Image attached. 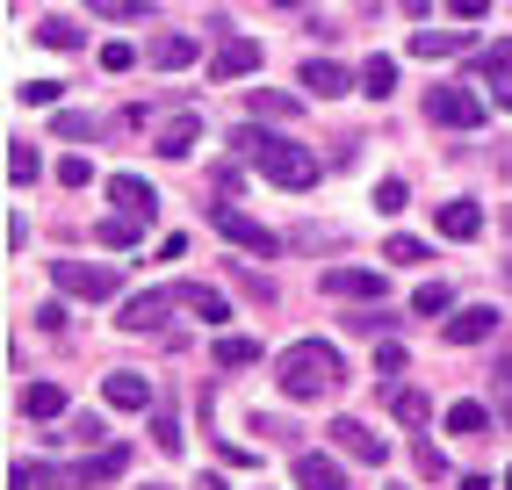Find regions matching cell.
I'll use <instances>...</instances> for the list:
<instances>
[{"label": "cell", "instance_id": "obj_1", "mask_svg": "<svg viewBox=\"0 0 512 490\" xmlns=\"http://www.w3.org/2000/svg\"><path fill=\"white\" fill-rule=\"evenodd\" d=\"M275 382H282V397H296V404H325V397L347 390V361H339L332 339H296V346H282Z\"/></svg>", "mask_w": 512, "mask_h": 490}, {"label": "cell", "instance_id": "obj_2", "mask_svg": "<svg viewBox=\"0 0 512 490\" xmlns=\"http://www.w3.org/2000/svg\"><path fill=\"white\" fill-rule=\"evenodd\" d=\"M253 166H260V181H275V188H289V195L318 188V159L303 152V145H289V137H267V130H260V152H253Z\"/></svg>", "mask_w": 512, "mask_h": 490}, {"label": "cell", "instance_id": "obj_3", "mask_svg": "<svg viewBox=\"0 0 512 490\" xmlns=\"http://www.w3.org/2000/svg\"><path fill=\"white\" fill-rule=\"evenodd\" d=\"M51 282L65 296H80V303H109L123 289V274L116 267H101V260H51Z\"/></svg>", "mask_w": 512, "mask_h": 490}, {"label": "cell", "instance_id": "obj_4", "mask_svg": "<svg viewBox=\"0 0 512 490\" xmlns=\"http://www.w3.org/2000/svg\"><path fill=\"white\" fill-rule=\"evenodd\" d=\"M210 224H217V238L246 245V253H260V260H275V253H282V238L267 231L260 217H246V209H238V202H210Z\"/></svg>", "mask_w": 512, "mask_h": 490}, {"label": "cell", "instance_id": "obj_5", "mask_svg": "<svg viewBox=\"0 0 512 490\" xmlns=\"http://www.w3.org/2000/svg\"><path fill=\"white\" fill-rule=\"evenodd\" d=\"M426 116L448 123V130H476V123H484V101H476L469 87H433L426 94Z\"/></svg>", "mask_w": 512, "mask_h": 490}, {"label": "cell", "instance_id": "obj_6", "mask_svg": "<svg viewBox=\"0 0 512 490\" xmlns=\"http://www.w3.org/2000/svg\"><path fill=\"white\" fill-rule=\"evenodd\" d=\"M390 289L383 267H325V296H347V303H375Z\"/></svg>", "mask_w": 512, "mask_h": 490}, {"label": "cell", "instance_id": "obj_7", "mask_svg": "<svg viewBox=\"0 0 512 490\" xmlns=\"http://www.w3.org/2000/svg\"><path fill=\"white\" fill-rule=\"evenodd\" d=\"M246 73H260V44H253V37H224V44L210 51V80L224 87V80H246Z\"/></svg>", "mask_w": 512, "mask_h": 490}, {"label": "cell", "instance_id": "obj_8", "mask_svg": "<svg viewBox=\"0 0 512 490\" xmlns=\"http://www.w3.org/2000/svg\"><path fill=\"white\" fill-rule=\"evenodd\" d=\"M332 440L347 447L354 462H368V469H375V462H390V440L375 433V426H361V418H332Z\"/></svg>", "mask_w": 512, "mask_h": 490}, {"label": "cell", "instance_id": "obj_9", "mask_svg": "<svg viewBox=\"0 0 512 490\" xmlns=\"http://www.w3.org/2000/svg\"><path fill=\"white\" fill-rule=\"evenodd\" d=\"M440 325H448V346H484L498 332V310L491 303H469V310H455V318H440Z\"/></svg>", "mask_w": 512, "mask_h": 490}, {"label": "cell", "instance_id": "obj_10", "mask_svg": "<svg viewBox=\"0 0 512 490\" xmlns=\"http://www.w3.org/2000/svg\"><path fill=\"white\" fill-rule=\"evenodd\" d=\"M109 202L123 209V217H138V224H152V217H159V202H152V188L138 181V173H116V181H109Z\"/></svg>", "mask_w": 512, "mask_h": 490}, {"label": "cell", "instance_id": "obj_11", "mask_svg": "<svg viewBox=\"0 0 512 490\" xmlns=\"http://www.w3.org/2000/svg\"><path fill=\"white\" fill-rule=\"evenodd\" d=\"M303 87H311L318 101H339V94H354V73L339 58H311V65H303Z\"/></svg>", "mask_w": 512, "mask_h": 490}, {"label": "cell", "instance_id": "obj_12", "mask_svg": "<svg viewBox=\"0 0 512 490\" xmlns=\"http://www.w3.org/2000/svg\"><path fill=\"white\" fill-rule=\"evenodd\" d=\"M166 310H174V296H166V289H145V296H130L123 303V332H159V318H166Z\"/></svg>", "mask_w": 512, "mask_h": 490}, {"label": "cell", "instance_id": "obj_13", "mask_svg": "<svg viewBox=\"0 0 512 490\" xmlns=\"http://www.w3.org/2000/svg\"><path fill=\"white\" fill-rule=\"evenodd\" d=\"M296 490H354L332 454H296Z\"/></svg>", "mask_w": 512, "mask_h": 490}, {"label": "cell", "instance_id": "obj_14", "mask_svg": "<svg viewBox=\"0 0 512 490\" xmlns=\"http://www.w3.org/2000/svg\"><path fill=\"white\" fill-rule=\"evenodd\" d=\"M433 224H440V238H462L469 245V238H484V209H476V202H440Z\"/></svg>", "mask_w": 512, "mask_h": 490}, {"label": "cell", "instance_id": "obj_15", "mask_svg": "<svg viewBox=\"0 0 512 490\" xmlns=\"http://www.w3.org/2000/svg\"><path fill=\"white\" fill-rule=\"evenodd\" d=\"M101 397H109L116 411H152V382L123 368V375H109V382H101Z\"/></svg>", "mask_w": 512, "mask_h": 490}, {"label": "cell", "instance_id": "obj_16", "mask_svg": "<svg viewBox=\"0 0 512 490\" xmlns=\"http://www.w3.org/2000/svg\"><path fill=\"white\" fill-rule=\"evenodd\" d=\"M174 303H181V310H195V318H210V325H224V318H231V303H224L210 282H181V289H174Z\"/></svg>", "mask_w": 512, "mask_h": 490}, {"label": "cell", "instance_id": "obj_17", "mask_svg": "<svg viewBox=\"0 0 512 490\" xmlns=\"http://www.w3.org/2000/svg\"><path fill=\"white\" fill-rule=\"evenodd\" d=\"M123 462H130L123 447H101L94 462H80V469H65V476H73V483H116V476H123Z\"/></svg>", "mask_w": 512, "mask_h": 490}, {"label": "cell", "instance_id": "obj_18", "mask_svg": "<svg viewBox=\"0 0 512 490\" xmlns=\"http://www.w3.org/2000/svg\"><path fill=\"white\" fill-rule=\"evenodd\" d=\"M412 51L419 58H455V51H469V37H462V29H419Z\"/></svg>", "mask_w": 512, "mask_h": 490}, {"label": "cell", "instance_id": "obj_19", "mask_svg": "<svg viewBox=\"0 0 512 490\" xmlns=\"http://www.w3.org/2000/svg\"><path fill=\"white\" fill-rule=\"evenodd\" d=\"M195 137H202V123H195V116H174V123L159 130V152H166V159H188Z\"/></svg>", "mask_w": 512, "mask_h": 490}, {"label": "cell", "instance_id": "obj_20", "mask_svg": "<svg viewBox=\"0 0 512 490\" xmlns=\"http://www.w3.org/2000/svg\"><path fill=\"white\" fill-rule=\"evenodd\" d=\"M51 483H73V476H58L51 462H15L8 469V490H51Z\"/></svg>", "mask_w": 512, "mask_h": 490}, {"label": "cell", "instance_id": "obj_21", "mask_svg": "<svg viewBox=\"0 0 512 490\" xmlns=\"http://www.w3.org/2000/svg\"><path fill=\"white\" fill-rule=\"evenodd\" d=\"M361 94L390 101V94H397V58H368V65H361Z\"/></svg>", "mask_w": 512, "mask_h": 490}, {"label": "cell", "instance_id": "obj_22", "mask_svg": "<svg viewBox=\"0 0 512 490\" xmlns=\"http://www.w3.org/2000/svg\"><path fill=\"white\" fill-rule=\"evenodd\" d=\"M22 411H29V418H58V411H65V390H58V382H29V390H22Z\"/></svg>", "mask_w": 512, "mask_h": 490}, {"label": "cell", "instance_id": "obj_23", "mask_svg": "<svg viewBox=\"0 0 512 490\" xmlns=\"http://www.w3.org/2000/svg\"><path fill=\"white\" fill-rule=\"evenodd\" d=\"M152 65H159V73H181V65H195V37H159V44H152Z\"/></svg>", "mask_w": 512, "mask_h": 490}, {"label": "cell", "instance_id": "obj_24", "mask_svg": "<svg viewBox=\"0 0 512 490\" xmlns=\"http://www.w3.org/2000/svg\"><path fill=\"white\" fill-rule=\"evenodd\" d=\"M484 426H491V411H484V404H448V433H455V440H476Z\"/></svg>", "mask_w": 512, "mask_h": 490}, {"label": "cell", "instance_id": "obj_25", "mask_svg": "<svg viewBox=\"0 0 512 490\" xmlns=\"http://www.w3.org/2000/svg\"><path fill=\"white\" fill-rule=\"evenodd\" d=\"M296 109H303L296 94H275V87H253V116H275V123H289Z\"/></svg>", "mask_w": 512, "mask_h": 490}, {"label": "cell", "instance_id": "obj_26", "mask_svg": "<svg viewBox=\"0 0 512 490\" xmlns=\"http://www.w3.org/2000/svg\"><path fill=\"white\" fill-rule=\"evenodd\" d=\"M217 361H224V368H253V361H260V346H253L246 332H224V339H217Z\"/></svg>", "mask_w": 512, "mask_h": 490}, {"label": "cell", "instance_id": "obj_27", "mask_svg": "<svg viewBox=\"0 0 512 490\" xmlns=\"http://www.w3.org/2000/svg\"><path fill=\"white\" fill-rule=\"evenodd\" d=\"M37 37L51 44V51H80V22H65V15H44V29Z\"/></svg>", "mask_w": 512, "mask_h": 490}, {"label": "cell", "instance_id": "obj_28", "mask_svg": "<svg viewBox=\"0 0 512 490\" xmlns=\"http://www.w3.org/2000/svg\"><path fill=\"white\" fill-rule=\"evenodd\" d=\"M8 181H15V188H29V181H37V145H22V137L8 145Z\"/></svg>", "mask_w": 512, "mask_h": 490}, {"label": "cell", "instance_id": "obj_29", "mask_svg": "<svg viewBox=\"0 0 512 490\" xmlns=\"http://www.w3.org/2000/svg\"><path fill=\"white\" fill-rule=\"evenodd\" d=\"M138 217H123V209H116V217H101V245H116V253H123V245H138Z\"/></svg>", "mask_w": 512, "mask_h": 490}, {"label": "cell", "instance_id": "obj_30", "mask_svg": "<svg viewBox=\"0 0 512 490\" xmlns=\"http://www.w3.org/2000/svg\"><path fill=\"white\" fill-rule=\"evenodd\" d=\"M397 426H426V418H433V404H426V390H397Z\"/></svg>", "mask_w": 512, "mask_h": 490}, {"label": "cell", "instance_id": "obj_31", "mask_svg": "<svg viewBox=\"0 0 512 490\" xmlns=\"http://www.w3.org/2000/svg\"><path fill=\"white\" fill-rule=\"evenodd\" d=\"M87 8L101 22H138V15H152V0H87Z\"/></svg>", "mask_w": 512, "mask_h": 490}, {"label": "cell", "instance_id": "obj_32", "mask_svg": "<svg viewBox=\"0 0 512 490\" xmlns=\"http://www.w3.org/2000/svg\"><path fill=\"white\" fill-rule=\"evenodd\" d=\"M383 260H390V267H419V260H433V253H426V238H390Z\"/></svg>", "mask_w": 512, "mask_h": 490}, {"label": "cell", "instance_id": "obj_33", "mask_svg": "<svg viewBox=\"0 0 512 490\" xmlns=\"http://www.w3.org/2000/svg\"><path fill=\"white\" fill-rule=\"evenodd\" d=\"M412 310H419V318H440V310H448V282H426V289L412 296Z\"/></svg>", "mask_w": 512, "mask_h": 490}, {"label": "cell", "instance_id": "obj_34", "mask_svg": "<svg viewBox=\"0 0 512 490\" xmlns=\"http://www.w3.org/2000/svg\"><path fill=\"white\" fill-rule=\"evenodd\" d=\"M87 181H94V166H87L80 152H73V159H58V188H87Z\"/></svg>", "mask_w": 512, "mask_h": 490}, {"label": "cell", "instance_id": "obj_35", "mask_svg": "<svg viewBox=\"0 0 512 490\" xmlns=\"http://www.w3.org/2000/svg\"><path fill=\"white\" fill-rule=\"evenodd\" d=\"M15 101H29V109H51V101H58V80H29V87H15Z\"/></svg>", "mask_w": 512, "mask_h": 490}, {"label": "cell", "instance_id": "obj_36", "mask_svg": "<svg viewBox=\"0 0 512 490\" xmlns=\"http://www.w3.org/2000/svg\"><path fill=\"white\" fill-rule=\"evenodd\" d=\"M404 361H412V354H404L397 339H383V346H375V368H383V375H404Z\"/></svg>", "mask_w": 512, "mask_h": 490}, {"label": "cell", "instance_id": "obj_37", "mask_svg": "<svg viewBox=\"0 0 512 490\" xmlns=\"http://www.w3.org/2000/svg\"><path fill=\"white\" fill-rule=\"evenodd\" d=\"M152 440H159V454H181V426H174V418H166V411L152 418Z\"/></svg>", "mask_w": 512, "mask_h": 490}, {"label": "cell", "instance_id": "obj_38", "mask_svg": "<svg viewBox=\"0 0 512 490\" xmlns=\"http://www.w3.org/2000/svg\"><path fill=\"white\" fill-rule=\"evenodd\" d=\"M375 209H383V217H397V209H404V181H383V188H375Z\"/></svg>", "mask_w": 512, "mask_h": 490}, {"label": "cell", "instance_id": "obj_39", "mask_svg": "<svg viewBox=\"0 0 512 490\" xmlns=\"http://www.w3.org/2000/svg\"><path fill=\"white\" fill-rule=\"evenodd\" d=\"M231 152H238V159H253V152H260V130H253V123H246V130H231Z\"/></svg>", "mask_w": 512, "mask_h": 490}, {"label": "cell", "instance_id": "obj_40", "mask_svg": "<svg viewBox=\"0 0 512 490\" xmlns=\"http://www.w3.org/2000/svg\"><path fill=\"white\" fill-rule=\"evenodd\" d=\"M65 440H87V447H94V440H101V418H73V426H65Z\"/></svg>", "mask_w": 512, "mask_h": 490}, {"label": "cell", "instance_id": "obj_41", "mask_svg": "<svg viewBox=\"0 0 512 490\" xmlns=\"http://www.w3.org/2000/svg\"><path fill=\"white\" fill-rule=\"evenodd\" d=\"M210 195H238V166H217L210 173Z\"/></svg>", "mask_w": 512, "mask_h": 490}, {"label": "cell", "instance_id": "obj_42", "mask_svg": "<svg viewBox=\"0 0 512 490\" xmlns=\"http://www.w3.org/2000/svg\"><path fill=\"white\" fill-rule=\"evenodd\" d=\"M484 73H512V44H491L484 51Z\"/></svg>", "mask_w": 512, "mask_h": 490}, {"label": "cell", "instance_id": "obj_43", "mask_svg": "<svg viewBox=\"0 0 512 490\" xmlns=\"http://www.w3.org/2000/svg\"><path fill=\"white\" fill-rule=\"evenodd\" d=\"M491 101H498V109L512 116V73H498V87H491Z\"/></svg>", "mask_w": 512, "mask_h": 490}, {"label": "cell", "instance_id": "obj_44", "mask_svg": "<svg viewBox=\"0 0 512 490\" xmlns=\"http://www.w3.org/2000/svg\"><path fill=\"white\" fill-rule=\"evenodd\" d=\"M448 8H455L462 22H476V15H484V8H491V0H448Z\"/></svg>", "mask_w": 512, "mask_h": 490}, {"label": "cell", "instance_id": "obj_45", "mask_svg": "<svg viewBox=\"0 0 512 490\" xmlns=\"http://www.w3.org/2000/svg\"><path fill=\"white\" fill-rule=\"evenodd\" d=\"M498 382H505V390H512V354H505V361H498Z\"/></svg>", "mask_w": 512, "mask_h": 490}, {"label": "cell", "instance_id": "obj_46", "mask_svg": "<svg viewBox=\"0 0 512 490\" xmlns=\"http://www.w3.org/2000/svg\"><path fill=\"white\" fill-rule=\"evenodd\" d=\"M404 15H426V0H404Z\"/></svg>", "mask_w": 512, "mask_h": 490}, {"label": "cell", "instance_id": "obj_47", "mask_svg": "<svg viewBox=\"0 0 512 490\" xmlns=\"http://www.w3.org/2000/svg\"><path fill=\"white\" fill-rule=\"evenodd\" d=\"M267 8H289V0H267Z\"/></svg>", "mask_w": 512, "mask_h": 490}, {"label": "cell", "instance_id": "obj_48", "mask_svg": "<svg viewBox=\"0 0 512 490\" xmlns=\"http://www.w3.org/2000/svg\"><path fill=\"white\" fill-rule=\"evenodd\" d=\"M505 490H512V469H505Z\"/></svg>", "mask_w": 512, "mask_h": 490}, {"label": "cell", "instance_id": "obj_49", "mask_svg": "<svg viewBox=\"0 0 512 490\" xmlns=\"http://www.w3.org/2000/svg\"><path fill=\"white\" fill-rule=\"evenodd\" d=\"M505 426H512V411H505Z\"/></svg>", "mask_w": 512, "mask_h": 490}, {"label": "cell", "instance_id": "obj_50", "mask_svg": "<svg viewBox=\"0 0 512 490\" xmlns=\"http://www.w3.org/2000/svg\"><path fill=\"white\" fill-rule=\"evenodd\" d=\"M390 490H397V483H390Z\"/></svg>", "mask_w": 512, "mask_h": 490}]
</instances>
